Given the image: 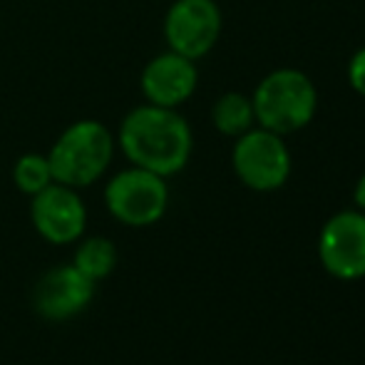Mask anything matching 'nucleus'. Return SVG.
<instances>
[{
    "mask_svg": "<svg viewBox=\"0 0 365 365\" xmlns=\"http://www.w3.org/2000/svg\"><path fill=\"white\" fill-rule=\"evenodd\" d=\"M117 145L132 167H142L167 179L187 167L194 140L187 120L177 110L147 102L122 120Z\"/></svg>",
    "mask_w": 365,
    "mask_h": 365,
    "instance_id": "1",
    "label": "nucleus"
},
{
    "mask_svg": "<svg viewBox=\"0 0 365 365\" xmlns=\"http://www.w3.org/2000/svg\"><path fill=\"white\" fill-rule=\"evenodd\" d=\"M112 157L115 137L97 120L73 122L48 152L53 179L73 189H85L100 182Z\"/></svg>",
    "mask_w": 365,
    "mask_h": 365,
    "instance_id": "2",
    "label": "nucleus"
},
{
    "mask_svg": "<svg viewBox=\"0 0 365 365\" xmlns=\"http://www.w3.org/2000/svg\"><path fill=\"white\" fill-rule=\"evenodd\" d=\"M251 105L259 127L284 137L311 125L318 107V92L306 73L284 68L259 82Z\"/></svg>",
    "mask_w": 365,
    "mask_h": 365,
    "instance_id": "3",
    "label": "nucleus"
},
{
    "mask_svg": "<svg viewBox=\"0 0 365 365\" xmlns=\"http://www.w3.org/2000/svg\"><path fill=\"white\" fill-rule=\"evenodd\" d=\"M107 212L125 226H152L164 217L169 189L164 177L142 167L117 172L105 187Z\"/></svg>",
    "mask_w": 365,
    "mask_h": 365,
    "instance_id": "4",
    "label": "nucleus"
},
{
    "mask_svg": "<svg viewBox=\"0 0 365 365\" xmlns=\"http://www.w3.org/2000/svg\"><path fill=\"white\" fill-rule=\"evenodd\" d=\"M231 164L241 182L254 192H274L284 187L291 174V152L281 135L271 130H254L236 140Z\"/></svg>",
    "mask_w": 365,
    "mask_h": 365,
    "instance_id": "5",
    "label": "nucleus"
},
{
    "mask_svg": "<svg viewBox=\"0 0 365 365\" xmlns=\"http://www.w3.org/2000/svg\"><path fill=\"white\" fill-rule=\"evenodd\" d=\"M221 10L214 0H177L164 18V38L172 53L199 60L217 45Z\"/></svg>",
    "mask_w": 365,
    "mask_h": 365,
    "instance_id": "6",
    "label": "nucleus"
},
{
    "mask_svg": "<svg viewBox=\"0 0 365 365\" xmlns=\"http://www.w3.org/2000/svg\"><path fill=\"white\" fill-rule=\"evenodd\" d=\"M30 199V221L40 239L55 246L75 244L82 239L87 226V207L77 189L53 182Z\"/></svg>",
    "mask_w": 365,
    "mask_h": 365,
    "instance_id": "7",
    "label": "nucleus"
},
{
    "mask_svg": "<svg viewBox=\"0 0 365 365\" xmlns=\"http://www.w3.org/2000/svg\"><path fill=\"white\" fill-rule=\"evenodd\" d=\"M323 269L341 281L365 276V212H341L323 224L318 239Z\"/></svg>",
    "mask_w": 365,
    "mask_h": 365,
    "instance_id": "8",
    "label": "nucleus"
},
{
    "mask_svg": "<svg viewBox=\"0 0 365 365\" xmlns=\"http://www.w3.org/2000/svg\"><path fill=\"white\" fill-rule=\"evenodd\" d=\"M95 298V281L87 279L73 264L55 266L38 281L33 306L48 321H70L80 316Z\"/></svg>",
    "mask_w": 365,
    "mask_h": 365,
    "instance_id": "9",
    "label": "nucleus"
},
{
    "mask_svg": "<svg viewBox=\"0 0 365 365\" xmlns=\"http://www.w3.org/2000/svg\"><path fill=\"white\" fill-rule=\"evenodd\" d=\"M197 80L199 73L194 60L169 50V53L157 55L145 65L140 87L149 105L177 110L182 102H187L194 95Z\"/></svg>",
    "mask_w": 365,
    "mask_h": 365,
    "instance_id": "10",
    "label": "nucleus"
},
{
    "mask_svg": "<svg viewBox=\"0 0 365 365\" xmlns=\"http://www.w3.org/2000/svg\"><path fill=\"white\" fill-rule=\"evenodd\" d=\"M117 254L115 241L105 239V236H90V239H82L75 249L73 256V266L77 271L87 276L90 281H102L107 276H112V271L117 269Z\"/></svg>",
    "mask_w": 365,
    "mask_h": 365,
    "instance_id": "11",
    "label": "nucleus"
},
{
    "mask_svg": "<svg viewBox=\"0 0 365 365\" xmlns=\"http://www.w3.org/2000/svg\"><path fill=\"white\" fill-rule=\"evenodd\" d=\"M214 127L226 137H241L244 132L251 130V125L256 122L254 117V105L246 95L241 92H226L217 100L212 110Z\"/></svg>",
    "mask_w": 365,
    "mask_h": 365,
    "instance_id": "12",
    "label": "nucleus"
},
{
    "mask_svg": "<svg viewBox=\"0 0 365 365\" xmlns=\"http://www.w3.org/2000/svg\"><path fill=\"white\" fill-rule=\"evenodd\" d=\"M13 182L18 187V192L28 194V197L43 192L48 184H53L55 179L48 162V154H38V152L23 154L13 167Z\"/></svg>",
    "mask_w": 365,
    "mask_h": 365,
    "instance_id": "13",
    "label": "nucleus"
},
{
    "mask_svg": "<svg viewBox=\"0 0 365 365\" xmlns=\"http://www.w3.org/2000/svg\"><path fill=\"white\" fill-rule=\"evenodd\" d=\"M348 82L358 95L365 97V48L358 50L348 63Z\"/></svg>",
    "mask_w": 365,
    "mask_h": 365,
    "instance_id": "14",
    "label": "nucleus"
},
{
    "mask_svg": "<svg viewBox=\"0 0 365 365\" xmlns=\"http://www.w3.org/2000/svg\"><path fill=\"white\" fill-rule=\"evenodd\" d=\"M356 204H358L361 212H365V174L358 179V184H356Z\"/></svg>",
    "mask_w": 365,
    "mask_h": 365,
    "instance_id": "15",
    "label": "nucleus"
}]
</instances>
